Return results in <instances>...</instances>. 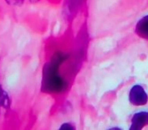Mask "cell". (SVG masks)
Instances as JSON below:
<instances>
[{
  "label": "cell",
  "mask_w": 148,
  "mask_h": 130,
  "mask_svg": "<svg viewBox=\"0 0 148 130\" xmlns=\"http://www.w3.org/2000/svg\"><path fill=\"white\" fill-rule=\"evenodd\" d=\"M6 1L11 4H21V3H23V2L24 0H6Z\"/></svg>",
  "instance_id": "obj_3"
},
{
  "label": "cell",
  "mask_w": 148,
  "mask_h": 130,
  "mask_svg": "<svg viewBox=\"0 0 148 130\" xmlns=\"http://www.w3.org/2000/svg\"><path fill=\"white\" fill-rule=\"evenodd\" d=\"M64 57L61 54H56L45 64L42 71V89L45 92L56 93L62 91L65 87V82L58 74V69Z\"/></svg>",
  "instance_id": "obj_1"
},
{
  "label": "cell",
  "mask_w": 148,
  "mask_h": 130,
  "mask_svg": "<svg viewBox=\"0 0 148 130\" xmlns=\"http://www.w3.org/2000/svg\"><path fill=\"white\" fill-rule=\"evenodd\" d=\"M0 106L3 108H9L10 106L9 96L1 85H0Z\"/></svg>",
  "instance_id": "obj_2"
}]
</instances>
